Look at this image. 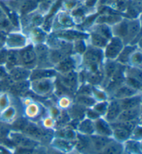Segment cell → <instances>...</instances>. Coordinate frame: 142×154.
Listing matches in <instances>:
<instances>
[{
    "mask_svg": "<svg viewBox=\"0 0 142 154\" xmlns=\"http://www.w3.org/2000/svg\"><path fill=\"white\" fill-rule=\"evenodd\" d=\"M134 49H135V48L134 46H127L126 48H125V49L119 53V59H118L119 62L125 63L128 61L130 55L132 54Z\"/></svg>",
    "mask_w": 142,
    "mask_h": 154,
    "instance_id": "cell-21",
    "label": "cell"
},
{
    "mask_svg": "<svg viewBox=\"0 0 142 154\" xmlns=\"http://www.w3.org/2000/svg\"><path fill=\"white\" fill-rule=\"evenodd\" d=\"M92 42L97 47H103L107 44L108 39L99 32H93L92 34Z\"/></svg>",
    "mask_w": 142,
    "mask_h": 154,
    "instance_id": "cell-17",
    "label": "cell"
},
{
    "mask_svg": "<svg viewBox=\"0 0 142 154\" xmlns=\"http://www.w3.org/2000/svg\"><path fill=\"white\" fill-rule=\"evenodd\" d=\"M76 49L79 53H83L85 51V45L82 40H79L76 44Z\"/></svg>",
    "mask_w": 142,
    "mask_h": 154,
    "instance_id": "cell-42",
    "label": "cell"
},
{
    "mask_svg": "<svg viewBox=\"0 0 142 154\" xmlns=\"http://www.w3.org/2000/svg\"><path fill=\"white\" fill-rule=\"evenodd\" d=\"M137 60L135 61L137 63H138V64H141V56L140 53H137L135 55H134V57H133V60Z\"/></svg>",
    "mask_w": 142,
    "mask_h": 154,
    "instance_id": "cell-46",
    "label": "cell"
},
{
    "mask_svg": "<svg viewBox=\"0 0 142 154\" xmlns=\"http://www.w3.org/2000/svg\"><path fill=\"white\" fill-rule=\"evenodd\" d=\"M128 26L129 24L127 22H123L121 24L118 25L116 28V32L121 37H124L128 36Z\"/></svg>",
    "mask_w": 142,
    "mask_h": 154,
    "instance_id": "cell-25",
    "label": "cell"
},
{
    "mask_svg": "<svg viewBox=\"0 0 142 154\" xmlns=\"http://www.w3.org/2000/svg\"><path fill=\"white\" fill-rule=\"evenodd\" d=\"M115 128V136L116 137H117L118 140H125L128 138L129 136H130L131 132H130L129 131L126 129H122V128L119 127H114Z\"/></svg>",
    "mask_w": 142,
    "mask_h": 154,
    "instance_id": "cell-22",
    "label": "cell"
},
{
    "mask_svg": "<svg viewBox=\"0 0 142 154\" xmlns=\"http://www.w3.org/2000/svg\"><path fill=\"white\" fill-rule=\"evenodd\" d=\"M20 61L25 66H33L37 62V56L32 46H28L20 52Z\"/></svg>",
    "mask_w": 142,
    "mask_h": 154,
    "instance_id": "cell-2",
    "label": "cell"
},
{
    "mask_svg": "<svg viewBox=\"0 0 142 154\" xmlns=\"http://www.w3.org/2000/svg\"><path fill=\"white\" fill-rule=\"evenodd\" d=\"M96 128L97 131L99 132V134L102 135H110L111 134V129L109 126L108 125L105 121L102 120H98L96 123Z\"/></svg>",
    "mask_w": 142,
    "mask_h": 154,
    "instance_id": "cell-19",
    "label": "cell"
},
{
    "mask_svg": "<svg viewBox=\"0 0 142 154\" xmlns=\"http://www.w3.org/2000/svg\"><path fill=\"white\" fill-rule=\"evenodd\" d=\"M88 115H89V116H90V117H91V118H96L98 117L99 114H98V113H97V112H96V111H90L89 113H88Z\"/></svg>",
    "mask_w": 142,
    "mask_h": 154,
    "instance_id": "cell-47",
    "label": "cell"
},
{
    "mask_svg": "<svg viewBox=\"0 0 142 154\" xmlns=\"http://www.w3.org/2000/svg\"><path fill=\"white\" fill-rule=\"evenodd\" d=\"M0 100H1V101L4 102V104H5V102H6V100H5V99L2 98V99H0ZM1 104H3V102H2V103H1V102H0V106H1Z\"/></svg>",
    "mask_w": 142,
    "mask_h": 154,
    "instance_id": "cell-51",
    "label": "cell"
},
{
    "mask_svg": "<svg viewBox=\"0 0 142 154\" xmlns=\"http://www.w3.org/2000/svg\"><path fill=\"white\" fill-rule=\"evenodd\" d=\"M32 154H35V153H33ZM37 154H40V153H37Z\"/></svg>",
    "mask_w": 142,
    "mask_h": 154,
    "instance_id": "cell-52",
    "label": "cell"
},
{
    "mask_svg": "<svg viewBox=\"0 0 142 154\" xmlns=\"http://www.w3.org/2000/svg\"><path fill=\"white\" fill-rule=\"evenodd\" d=\"M128 83L131 87L135 88V89H140L141 87V80H139L136 78H134L133 76H128Z\"/></svg>",
    "mask_w": 142,
    "mask_h": 154,
    "instance_id": "cell-31",
    "label": "cell"
},
{
    "mask_svg": "<svg viewBox=\"0 0 142 154\" xmlns=\"http://www.w3.org/2000/svg\"><path fill=\"white\" fill-rule=\"evenodd\" d=\"M24 131L29 136L36 137V138H43L46 136V134L34 124H27Z\"/></svg>",
    "mask_w": 142,
    "mask_h": 154,
    "instance_id": "cell-7",
    "label": "cell"
},
{
    "mask_svg": "<svg viewBox=\"0 0 142 154\" xmlns=\"http://www.w3.org/2000/svg\"><path fill=\"white\" fill-rule=\"evenodd\" d=\"M139 114H140V110L138 107H137L134 109L124 110L122 113H120L118 118L120 121H133L134 119L138 117Z\"/></svg>",
    "mask_w": 142,
    "mask_h": 154,
    "instance_id": "cell-9",
    "label": "cell"
},
{
    "mask_svg": "<svg viewBox=\"0 0 142 154\" xmlns=\"http://www.w3.org/2000/svg\"><path fill=\"white\" fill-rule=\"evenodd\" d=\"M36 56H37V59L38 58L39 62H45L46 58H47V55H48V52L45 46H38V48L36 49Z\"/></svg>",
    "mask_w": 142,
    "mask_h": 154,
    "instance_id": "cell-23",
    "label": "cell"
},
{
    "mask_svg": "<svg viewBox=\"0 0 142 154\" xmlns=\"http://www.w3.org/2000/svg\"><path fill=\"white\" fill-rule=\"evenodd\" d=\"M55 72L53 70H45L39 69L36 70L31 74V79L32 80H38L41 79L50 78V77L55 75Z\"/></svg>",
    "mask_w": 142,
    "mask_h": 154,
    "instance_id": "cell-14",
    "label": "cell"
},
{
    "mask_svg": "<svg viewBox=\"0 0 142 154\" xmlns=\"http://www.w3.org/2000/svg\"><path fill=\"white\" fill-rule=\"evenodd\" d=\"M10 41L11 43L13 44V45L18 46L21 45V44L24 43V38L18 35H13L10 38Z\"/></svg>",
    "mask_w": 142,
    "mask_h": 154,
    "instance_id": "cell-35",
    "label": "cell"
},
{
    "mask_svg": "<svg viewBox=\"0 0 142 154\" xmlns=\"http://www.w3.org/2000/svg\"><path fill=\"white\" fill-rule=\"evenodd\" d=\"M49 154H63L61 152H60V151H56V150H54V149H52V150H50L49 151Z\"/></svg>",
    "mask_w": 142,
    "mask_h": 154,
    "instance_id": "cell-50",
    "label": "cell"
},
{
    "mask_svg": "<svg viewBox=\"0 0 142 154\" xmlns=\"http://www.w3.org/2000/svg\"><path fill=\"white\" fill-rule=\"evenodd\" d=\"M100 31H101V33L100 34H101L102 35L104 36L107 39L111 37V33L110 30H109V29L106 26H101L100 27Z\"/></svg>",
    "mask_w": 142,
    "mask_h": 154,
    "instance_id": "cell-36",
    "label": "cell"
},
{
    "mask_svg": "<svg viewBox=\"0 0 142 154\" xmlns=\"http://www.w3.org/2000/svg\"><path fill=\"white\" fill-rule=\"evenodd\" d=\"M27 122L26 120H23V119H20V120L16 121L15 125V127L16 129H21V130H24V129L26 127V126L27 125Z\"/></svg>",
    "mask_w": 142,
    "mask_h": 154,
    "instance_id": "cell-38",
    "label": "cell"
},
{
    "mask_svg": "<svg viewBox=\"0 0 142 154\" xmlns=\"http://www.w3.org/2000/svg\"><path fill=\"white\" fill-rule=\"evenodd\" d=\"M12 139L13 142L21 147L31 148L33 149L37 145V143L33 140L29 139V137H25L24 136L18 134H15L12 135Z\"/></svg>",
    "mask_w": 142,
    "mask_h": 154,
    "instance_id": "cell-4",
    "label": "cell"
},
{
    "mask_svg": "<svg viewBox=\"0 0 142 154\" xmlns=\"http://www.w3.org/2000/svg\"><path fill=\"white\" fill-rule=\"evenodd\" d=\"M128 148L132 152L141 153V144L137 142L130 141L128 142Z\"/></svg>",
    "mask_w": 142,
    "mask_h": 154,
    "instance_id": "cell-32",
    "label": "cell"
},
{
    "mask_svg": "<svg viewBox=\"0 0 142 154\" xmlns=\"http://www.w3.org/2000/svg\"><path fill=\"white\" fill-rule=\"evenodd\" d=\"M139 28H140V26H139L138 22H130L128 26V36H129L130 37L135 36L138 33Z\"/></svg>",
    "mask_w": 142,
    "mask_h": 154,
    "instance_id": "cell-26",
    "label": "cell"
},
{
    "mask_svg": "<svg viewBox=\"0 0 142 154\" xmlns=\"http://www.w3.org/2000/svg\"><path fill=\"white\" fill-rule=\"evenodd\" d=\"M96 2V0H87V2H86V4H87L88 6H92Z\"/></svg>",
    "mask_w": 142,
    "mask_h": 154,
    "instance_id": "cell-49",
    "label": "cell"
},
{
    "mask_svg": "<svg viewBox=\"0 0 142 154\" xmlns=\"http://www.w3.org/2000/svg\"><path fill=\"white\" fill-rule=\"evenodd\" d=\"M106 108H107L106 104L103 103L96 106V107H95V110H96L97 112H99V113H103V112H104L106 110Z\"/></svg>",
    "mask_w": 142,
    "mask_h": 154,
    "instance_id": "cell-44",
    "label": "cell"
},
{
    "mask_svg": "<svg viewBox=\"0 0 142 154\" xmlns=\"http://www.w3.org/2000/svg\"><path fill=\"white\" fill-rule=\"evenodd\" d=\"M141 102V96H134V97H129L126 98L122 99V101L120 102L121 107L123 110H127V109H131L137 108L139 106Z\"/></svg>",
    "mask_w": 142,
    "mask_h": 154,
    "instance_id": "cell-6",
    "label": "cell"
},
{
    "mask_svg": "<svg viewBox=\"0 0 142 154\" xmlns=\"http://www.w3.org/2000/svg\"><path fill=\"white\" fill-rule=\"evenodd\" d=\"M33 153V149L31 148H26V147H21L17 149L15 154H32Z\"/></svg>",
    "mask_w": 142,
    "mask_h": 154,
    "instance_id": "cell-39",
    "label": "cell"
},
{
    "mask_svg": "<svg viewBox=\"0 0 142 154\" xmlns=\"http://www.w3.org/2000/svg\"><path fill=\"white\" fill-rule=\"evenodd\" d=\"M7 66L8 68L12 69L15 66H17L21 63L20 52L16 51H8L7 55Z\"/></svg>",
    "mask_w": 142,
    "mask_h": 154,
    "instance_id": "cell-12",
    "label": "cell"
},
{
    "mask_svg": "<svg viewBox=\"0 0 142 154\" xmlns=\"http://www.w3.org/2000/svg\"><path fill=\"white\" fill-rule=\"evenodd\" d=\"M78 102L80 104L87 105V106H90V105L94 104L95 102L94 100L92 98H90V97L87 96H80L78 98Z\"/></svg>",
    "mask_w": 142,
    "mask_h": 154,
    "instance_id": "cell-33",
    "label": "cell"
},
{
    "mask_svg": "<svg viewBox=\"0 0 142 154\" xmlns=\"http://www.w3.org/2000/svg\"><path fill=\"white\" fill-rule=\"evenodd\" d=\"M0 154H11L8 151H7L6 149L0 146Z\"/></svg>",
    "mask_w": 142,
    "mask_h": 154,
    "instance_id": "cell-48",
    "label": "cell"
},
{
    "mask_svg": "<svg viewBox=\"0 0 142 154\" xmlns=\"http://www.w3.org/2000/svg\"><path fill=\"white\" fill-rule=\"evenodd\" d=\"M36 89L40 93H45L49 91L51 88L50 83L47 81H41L38 82L36 86Z\"/></svg>",
    "mask_w": 142,
    "mask_h": 154,
    "instance_id": "cell-30",
    "label": "cell"
},
{
    "mask_svg": "<svg viewBox=\"0 0 142 154\" xmlns=\"http://www.w3.org/2000/svg\"><path fill=\"white\" fill-rule=\"evenodd\" d=\"M36 6L37 3L34 0H26L22 7V13H26L29 12V11L33 10L36 7Z\"/></svg>",
    "mask_w": 142,
    "mask_h": 154,
    "instance_id": "cell-28",
    "label": "cell"
},
{
    "mask_svg": "<svg viewBox=\"0 0 142 154\" xmlns=\"http://www.w3.org/2000/svg\"><path fill=\"white\" fill-rule=\"evenodd\" d=\"M67 51L63 48L62 50H55L51 53V59L53 62H61L65 58V55L67 54Z\"/></svg>",
    "mask_w": 142,
    "mask_h": 154,
    "instance_id": "cell-20",
    "label": "cell"
},
{
    "mask_svg": "<svg viewBox=\"0 0 142 154\" xmlns=\"http://www.w3.org/2000/svg\"><path fill=\"white\" fill-rule=\"evenodd\" d=\"M121 20V18L118 16L116 15H113V16H105L103 18V22H108V23H114V22H116L118 21H119Z\"/></svg>",
    "mask_w": 142,
    "mask_h": 154,
    "instance_id": "cell-37",
    "label": "cell"
},
{
    "mask_svg": "<svg viewBox=\"0 0 142 154\" xmlns=\"http://www.w3.org/2000/svg\"><path fill=\"white\" fill-rule=\"evenodd\" d=\"M7 76L8 75H7V73L5 71V69H4L3 67L0 66V78L3 79Z\"/></svg>",
    "mask_w": 142,
    "mask_h": 154,
    "instance_id": "cell-45",
    "label": "cell"
},
{
    "mask_svg": "<svg viewBox=\"0 0 142 154\" xmlns=\"http://www.w3.org/2000/svg\"><path fill=\"white\" fill-rule=\"evenodd\" d=\"M76 82H77L76 74L72 71L66 73V75L62 78V83L63 84L65 87L68 88L69 89H74L76 86Z\"/></svg>",
    "mask_w": 142,
    "mask_h": 154,
    "instance_id": "cell-11",
    "label": "cell"
},
{
    "mask_svg": "<svg viewBox=\"0 0 142 154\" xmlns=\"http://www.w3.org/2000/svg\"><path fill=\"white\" fill-rule=\"evenodd\" d=\"M121 111L120 102L118 101H112L110 104L108 109V113H107V118L108 120L113 121L114 120L119 116Z\"/></svg>",
    "mask_w": 142,
    "mask_h": 154,
    "instance_id": "cell-8",
    "label": "cell"
},
{
    "mask_svg": "<svg viewBox=\"0 0 142 154\" xmlns=\"http://www.w3.org/2000/svg\"><path fill=\"white\" fill-rule=\"evenodd\" d=\"M101 151V154H121L123 147L117 142L111 141Z\"/></svg>",
    "mask_w": 142,
    "mask_h": 154,
    "instance_id": "cell-13",
    "label": "cell"
},
{
    "mask_svg": "<svg viewBox=\"0 0 142 154\" xmlns=\"http://www.w3.org/2000/svg\"><path fill=\"white\" fill-rule=\"evenodd\" d=\"M55 143L58 144V146H60V148L65 149H69L71 148V144L69 142L65 140H58L55 142Z\"/></svg>",
    "mask_w": 142,
    "mask_h": 154,
    "instance_id": "cell-41",
    "label": "cell"
},
{
    "mask_svg": "<svg viewBox=\"0 0 142 154\" xmlns=\"http://www.w3.org/2000/svg\"><path fill=\"white\" fill-rule=\"evenodd\" d=\"M80 130L86 133V134H92L94 131L93 124L90 120H85L80 124Z\"/></svg>",
    "mask_w": 142,
    "mask_h": 154,
    "instance_id": "cell-27",
    "label": "cell"
},
{
    "mask_svg": "<svg viewBox=\"0 0 142 154\" xmlns=\"http://www.w3.org/2000/svg\"><path fill=\"white\" fill-rule=\"evenodd\" d=\"M92 140L97 150H102L107 144L111 142L110 139L103 136H94L92 137Z\"/></svg>",
    "mask_w": 142,
    "mask_h": 154,
    "instance_id": "cell-18",
    "label": "cell"
},
{
    "mask_svg": "<svg viewBox=\"0 0 142 154\" xmlns=\"http://www.w3.org/2000/svg\"><path fill=\"white\" fill-rule=\"evenodd\" d=\"M30 75V71L26 68L14 67L11 71L10 77L13 81L20 82L24 80Z\"/></svg>",
    "mask_w": 142,
    "mask_h": 154,
    "instance_id": "cell-5",
    "label": "cell"
},
{
    "mask_svg": "<svg viewBox=\"0 0 142 154\" xmlns=\"http://www.w3.org/2000/svg\"><path fill=\"white\" fill-rule=\"evenodd\" d=\"M122 48L123 43L121 40L118 37L113 38L106 48V53L107 57L110 59H114L119 55V53L121 52Z\"/></svg>",
    "mask_w": 142,
    "mask_h": 154,
    "instance_id": "cell-3",
    "label": "cell"
},
{
    "mask_svg": "<svg viewBox=\"0 0 142 154\" xmlns=\"http://www.w3.org/2000/svg\"><path fill=\"white\" fill-rule=\"evenodd\" d=\"M8 132V130L7 129V127H6L2 124H0V140L6 138Z\"/></svg>",
    "mask_w": 142,
    "mask_h": 154,
    "instance_id": "cell-40",
    "label": "cell"
},
{
    "mask_svg": "<svg viewBox=\"0 0 142 154\" xmlns=\"http://www.w3.org/2000/svg\"><path fill=\"white\" fill-rule=\"evenodd\" d=\"M102 79H103V74L100 71H96L93 72V73L89 76L88 80L92 84L96 85V84H99L101 82Z\"/></svg>",
    "mask_w": 142,
    "mask_h": 154,
    "instance_id": "cell-29",
    "label": "cell"
},
{
    "mask_svg": "<svg viewBox=\"0 0 142 154\" xmlns=\"http://www.w3.org/2000/svg\"><path fill=\"white\" fill-rule=\"evenodd\" d=\"M29 84L27 82L20 81L17 82L15 84H13V85L11 87V91L15 95H21L24 94L29 88Z\"/></svg>",
    "mask_w": 142,
    "mask_h": 154,
    "instance_id": "cell-15",
    "label": "cell"
},
{
    "mask_svg": "<svg viewBox=\"0 0 142 154\" xmlns=\"http://www.w3.org/2000/svg\"><path fill=\"white\" fill-rule=\"evenodd\" d=\"M85 62L91 67L92 71H97L98 64L101 61L102 52L101 50L95 48H90L85 54Z\"/></svg>",
    "mask_w": 142,
    "mask_h": 154,
    "instance_id": "cell-1",
    "label": "cell"
},
{
    "mask_svg": "<svg viewBox=\"0 0 142 154\" xmlns=\"http://www.w3.org/2000/svg\"><path fill=\"white\" fill-rule=\"evenodd\" d=\"M0 46H1V42H0Z\"/></svg>",
    "mask_w": 142,
    "mask_h": 154,
    "instance_id": "cell-53",
    "label": "cell"
},
{
    "mask_svg": "<svg viewBox=\"0 0 142 154\" xmlns=\"http://www.w3.org/2000/svg\"><path fill=\"white\" fill-rule=\"evenodd\" d=\"M74 67V62L70 58H65L63 60L59 62L58 66V70L62 73H68L71 71Z\"/></svg>",
    "mask_w": 142,
    "mask_h": 154,
    "instance_id": "cell-16",
    "label": "cell"
},
{
    "mask_svg": "<svg viewBox=\"0 0 142 154\" xmlns=\"http://www.w3.org/2000/svg\"><path fill=\"white\" fill-rule=\"evenodd\" d=\"M137 90L135 88H132L131 86H123L116 89L115 95L117 98L123 99L126 98V97H132V95L135 94Z\"/></svg>",
    "mask_w": 142,
    "mask_h": 154,
    "instance_id": "cell-10",
    "label": "cell"
},
{
    "mask_svg": "<svg viewBox=\"0 0 142 154\" xmlns=\"http://www.w3.org/2000/svg\"><path fill=\"white\" fill-rule=\"evenodd\" d=\"M116 70V66L115 63L113 62H110L106 66V74L108 78H110L113 75V74L115 73V72Z\"/></svg>",
    "mask_w": 142,
    "mask_h": 154,
    "instance_id": "cell-34",
    "label": "cell"
},
{
    "mask_svg": "<svg viewBox=\"0 0 142 154\" xmlns=\"http://www.w3.org/2000/svg\"><path fill=\"white\" fill-rule=\"evenodd\" d=\"M7 55H8V51L6 49L0 50V64L6 62Z\"/></svg>",
    "mask_w": 142,
    "mask_h": 154,
    "instance_id": "cell-43",
    "label": "cell"
},
{
    "mask_svg": "<svg viewBox=\"0 0 142 154\" xmlns=\"http://www.w3.org/2000/svg\"><path fill=\"white\" fill-rule=\"evenodd\" d=\"M60 36H62L65 37V38L69 39H81L82 37H85V35L80 32H75V31H65L62 32H60L59 34Z\"/></svg>",
    "mask_w": 142,
    "mask_h": 154,
    "instance_id": "cell-24",
    "label": "cell"
}]
</instances>
